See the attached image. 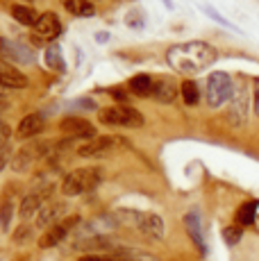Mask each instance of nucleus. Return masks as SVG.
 Here are the masks:
<instances>
[{"mask_svg":"<svg viewBox=\"0 0 259 261\" xmlns=\"http://www.w3.org/2000/svg\"><path fill=\"white\" fill-rule=\"evenodd\" d=\"M168 64L180 73H200L209 64L216 62V48L205 41H187L177 43L168 50Z\"/></svg>","mask_w":259,"mask_h":261,"instance_id":"1","label":"nucleus"},{"mask_svg":"<svg viewBox=\"0 0 259 261\" xmlns=\"http://www.w3.org/2000/svg\"><path fill=\"white\" fill-rule=\"evenodd\" d=\"M102 182V168L98 166H87V168H75L64 177L62 182V193L68 198H75V195L89 193Z\"/></svg>","mask_w":259,"mask_h":261,"instance_id":"2","label":"nucleus"},{"mask_svg":"<svg viewBox=\"0 0 259 261\" xmlns=\"http://www.w3.org/2000/svg\"><path fill=\"white\" fill-rule=\"evenodd\" d=\"M100 123L105 125H123V127H141L143 125V116L130 105H114L107 107L98 114Z\"/></svg>","mask_w":259,"mask_h":261,"instance_id":"3","label":"nucleus"},{"mask_svg":"<svg viewBox=\"0 0 259 261\" xmlns=\"http://www.w3.org/2000/svg\"><path fill=\"white\" fill-rule=\"evenodd\" d=\"M232 91H234V87L227 73L214 71L207 77V102L212 107H221L223 102H227L232 98Z\"/></svg>","mask_w":259,"mask_h":261,"instance_id":"4","label":"nucleus"},{"mask_svg":"<svg viewBox=\"0 0 259 261\" xmlns=\"http://www.w3.org/2000/svg\"><path fill=\"white\" fill-rule=\"evenodd\" d=\"M50 150H53V143H48V141H32V143L23 145V148L14 154L12 166H14V170H18V173L30 170V168H32V164H37L39 159H43L48 152H50Z\"/></svg>","mask_w":259,"mask_h":261,"instance_id":"5","label":"nucleus"},{"mask_svg":"<svg viewBox=\"0 0 259 261\" xmlns=\"http://www.w3.org/2000/svg\"><path fill=\"white\" fill-rule=\"evenodd\" d=\"M62 32V23H59L57 14L53 12H43L39 16L37 25H34V41L41 43V41H53V39L59 37Z\"/></svg>","mask_w":259,"mask_h":261,"instance_id":"6","label":"nucleus"},{"mask_svg":"<svg viewBox=\"0 0 259 261\" xmlns=\"http://www.w3.org/2000/svg\"><path fill=\"white\" fill-rule=\"evenodd\" d=\"M77 216H71V218H64L62 223L53 225L50 229H46V234H43L41 239H39V248H55L57 243H62L64 239L68 237V232L73 229V225H77Z\"/></svg>","mask_w":259,"mask_h":261,"instance_id":"7","label":"nucleus"},{"mask_svg":"<svg viewBox=\"0 0 259 261\" xmlns=\"http://www.w3.org/2000/svg\"><path fill=\"white\" fill-rule=\"evenodd\" d=\"M62 134H66L68 139H91L96 137V127H93L89 120L77 118V116H68L59 123Z\"/></svg>","mask_w":259,"mask_h":261,"instance_id":"8","label":"nucleus"},{"mask_svg":"<svg viewBox=\"0 0 259 261\" xmlns=\"http://www.w3.org/2000/svg\"><path fill=\"white\" fill-rule=\"evenodd\" d=\"M0 87L7 89H25L28 77L18 68H14L12 64H7L5 59H0Z\"/></svg>","mask_w":259,"mask_h":261,"instance_id":"9","label":"nucleus"},{"mask_svg":"<svg viewBox=\"0 0 259 261\" xmlns=\"http://www.w3.org/2000/svg\"><path fill=\"white\" fill-rule=\"evenodd\" d=\"M118 141H121V139H116V137H98V139H93V141L84 143L82 148L77 150V154L80 157H100V154L109 152Z\"/></svg>","mask_w":259,"mask_h":261,"instance_id":"10","label":"nucleus"},{"mask_svg":"<svg viewBox=\"0 0 259 261\" xmlns=\"http://www.w3.org/2000/svg\"><path fill=\"white\" fill-rule=\"evenodd\" d=\"M139 232H143L150 239H162L164 237V220L157 214H139L137 218Z\"/></svg>","mask_w":259,"mask_h":261,"instance_id":"11","label":"nucleus"},{"mask_svg":"<svg viewBox=\"0 0 259 261\" xmlns=\"http://www.w3.org/2000/svg\"><path fill=\"white\" fill-rule=\"evenodd\" d=\"M43 127H46V120H43L41 114H28V116L18 123L16 137L18 139H32V137H37V134H41Z\"/></svg>","mask_w":259,"mask_h":261,"instance_id":"12","label":"nucleus"},{"mask_svg":"<svg viewBox=\"0 0 259 261\" xmlns=\"http://www.w3.org/2000/svg\"><path fill=\"white\" fill-rule=\"evenodd\" d=\"M64 214H66V204H64V202H53V204H48V207H43L41 212H39V216H37V227L50 229L53 225L62 223L59 218H64Z\"/></svg>","mask_w":259,"mask_h":261,"instance_id":"13","label":"nucleus"},{"mask_svg":"<svg viewBox=\"0 0 259 261\" xmlns=\"http://www.w3.org/2000/svg\"><path fill=\"white\" fill-rule=\"evenodd\" d=\"M48 193H53V187H48L43 191H34V193L25 195V198H23V202H21V218L23 220L32 218V216L41 209V204H43V200L48 198Z\"/></svg>","mask_w":259,"mask_h":261,"instance_id":"14","label":"nucleus"},{"mask_svg":"<svg viewBox=\"0 0 259 261\" xmlns=\"http://www.w3.org/2000/svg\"><path fill=\"white\" fill-rule=\"evenodd\" d=\"M152 95L159 100V102H173L177 95V84L175 80L166 77V75H162V77L155 80V89H152Z\"/></svg>","mask_w":259,"mask_h":261,"instance_id":"15","label":"nucleus"},{"mask_svg":"<svg viewBox=\"0 0 259 261\" xmlns=\"http://www.w3.org/2000/svg\"><path fill=\"white\" fill-rule=\"evenodd\" d=\"M3 53H5V57L14 59L16 64L34 62V53H32V50H28L25 46H21V43H16V41H3Z\"/></svg>","mask_w":259,"mask_h":261,"instance_id":"16","label":"nucleus"},{"mask_svg":"<svg viewBox=\"0 0 259 261\" xmlns=\"http://www.w3.org/2000/svg\"><path fill=\"white\" fill-rule=\"evenodd\" d=\"M184 225H187V232L189 237L193 239V243L198 245V250H200L202 254L207 252V245H205V239H202V227H200V218H198V214H187V218H184Z\"/></svg>","mask_w":259,"mask_h":261,"instance_id":"17","label":"nucleus"},{"mask_svg":"<svg viewBox=\"0 0 259 261\" xmlns=\"http://www.w3.org/2000/svg\"><path fill=\"white\" fill-rule=\"evenodd\" d=\"M130 91L134 95H141V98H146V95H152V89H155V80L150 77V75H134L132 80L127 82Z\"/></svg>","mask_w":259,"mask_h":261,"instance_id":"18","label":"nucleus"},{"mask_svg":"<svg viewBox=\"0 0 259 261\" xmlns=\"http://www.w3.org/2000/svg\"><path fill=\"white\" fill-rule=\"evenodd\" d=\"M64 9H68V14L73 16H82V18H89L96 14V7H93L91 0H62Z\"/></svg>","mask_w":259,"mask_h":261,"instance_id":"19","label":"nucleus"},{"mask_svg":"<svg viewBox=\"0 0 259 261\" xmlns=\"http://www.w3.org/2000/svg\"><path fill=\"white\" fill-rule=\"evenodd\" d=\"M246 114H248V93L241 91L237 98L232 100V107H230V120L232 125H241L246 120Z\"/></svg>","mask_w":259,"mask_h":261,"instance_id":"20","label":"nucleus"},{"mask_svg":"<svg viewBox=\"0 0 259 261\" xmlns=\"http://www.w3.org/2000/svg\"><path fill=\"white\" fill-rule=\"evenodd\" d=\"M12 16L16 18L18 23H23V25H32V28H34L41 14H37L32 7H28V5H14V7H12Z\"/></svg>","mask_w":259,"mask_h":261,"instance_id":"21","label":"nucleus"},{"mask_svg":"<svg viewBox=\"0 0 259 261\" xmlns=\"http://www.w3.org/2000/svg\"><path fill=\"white\" fill-rule=\"evenodd\" d=\"M46 64L55 71H66V64H64V57H62V50L57 46H48L46 50Z\"/></svg>","mask_w":259,"mask_h":261,"instance_id":"22","label":"nucleus"},{"mask_svg":"<svg viewBox=\"0 0 259 261\" xmlns=\"http://www.w3.org/2000/svg\"><path fill=\"white\" fill-rule=\"evenodd\" d=\"M255 214H257V202H246L239 207L237 212V220L239 225H250L255 223Z\"/></svg>","mask_w":259,"mask_h":261,"instance_id":"23","label":"nucleus"},{"mask_svg":"<svg viewBox=\"0 0 259 261\" xmlns=\"http://www.w3.org/2000/svg\"><path fill=\"white\" fill-rule=\"evenodd\" d=\"M180 93H182V100H184V102H187V105H196V102H198V98H200V93H198L196 82H191V80H187V82H182Z\"/></svg>","mask_w":259,"mask_h":261,"instance_id":"24","label":"nucleus"},{"mask_svg":"<svg viewBox=\"0 0 259 261\" xmlns=\"http://www.w3.org/2000/svg\"><path fill=\"white\" fill-rule=\"evenodd\" d=\"M241 227H237V225H234V227H225L223 229V237H225V243L227 245H237L239 241H241Z\"/></svg>","mask_w":259,"mask_h":261,"instance_id":"25","label":"nucleus"},{"mask_svg":"<svg viewBox=\"0 0 259 261\" xmlns=\"http://www.w3.org/2000/svg\"><path fill=\"white\" fill-rule=\"evenodd\" d=\"M12 148L9 145H0V170H3L5 166L9 164V159H12Z\"/></svg>","mask_w":259,"mask_h":261,"instance_id":"26","label":"nucleus"},{"mask_svg":"<svg viewBox=\"0 0 259 261\" xmlns=\"http://www.w3.org/2000/svg\"><path fill=\"white\" fill-rule=\"evenodd\" d=\"M80 261H134L127 257H98V254H89V257H82Z\"/></svg>","mask_w":259,"mask_h":261,"instance_id":"27","label":"nucleus"},{"mask_svg":"<svg viewBox=\"0 0 259 261\" xmlns=\"http://www.w3.org/2000/svg\"><path fill=\"white\" fill-rule=\"evenodd\" d=\"M12 212H14V209H12V204H9V202H5V204H3V209H0V220H3V225H5V227H7V225H9V218H12Z\"/></svg>","mask_w":259,"mask_h":261,"instance_id":"28","label":"nucleus"},{"mask_svg":"<svg viewBox=\"0 0 259 261\" xmlns=\"http://www.w3.org/2000/svg\"><path fill=\"white\" fill-rule=\"evenodd\" d=\"M207 14H209V16L214 18V21H218V23H221V25H227V28H234L232 23H227L225 18H223V16H221V14H218V12H214V9H209V7H207Z\"/></svg>","mask_w":259,"mask_h":261,"instance_id":"29","label":"nucleus"},{"mask_svg":"<svg viewBox=\"0 0 259 261\" xmlns=\"http://www.w3.org/2000/svg\"><path fill=\"white\" fill-rule=\"evenodd\" d=\"M9 134H12V129H9V125L0 123V145H5V141L9 139Z\"/></svg>","mask_w":259,"mask_h":261,"instance_id":"30","label":"nucleus"},{"mask_svg":"<svg viewBox=\"0 0 259 261\" xmlns=\"http://www.w3.org/2000/svg\"><path fill=\"white\" fill-rule=\"evenodd\" d=\"M7 107H9V100L5 98L3 93H0V112H5V109H7Z\"/></svg>","mask_w":259,"mask_h":261,"instance_id":"31","label":"nucleus"},{"mask_svg":"<svg viewBox=\"0 0 259 261\" xmlns=\"http://www.w3.org/2000/svg\"><path fill=\"white\" fill-rule=\"evenodd\" d=\"M255 112H257V116H259V91L255 95Z\"/></svg>","mask_w":259,"mask_h":261,"instance_id":"32","label":"nucleus"},{"mask_svg":"<svg viewBox=\"0 0 259 261\" xmlns=\"http://www.w3.org/2000/svg\"><path fill=\"white\" fill-rule=\"evenodd\" d=\"M164 3H166V7H168V9L173 7V3H171V0H164Z\"/></svg>","mask_w":259,"mask_h":261,"instance_id":"33","label":"nucleus"},{"mask_svg":"<svg viewBox=\"0 0 259 261\" xmlns=\"http://www.w3.org/2000/svg\"><path fill=\"white\" fill-rule=\"evenodd\" d=\"M23 3H34V0H23Z\"/></svg>","mask_w":259,"mask_h":261,"instance_id":"34","label":"nucleus"}]
</instances>
